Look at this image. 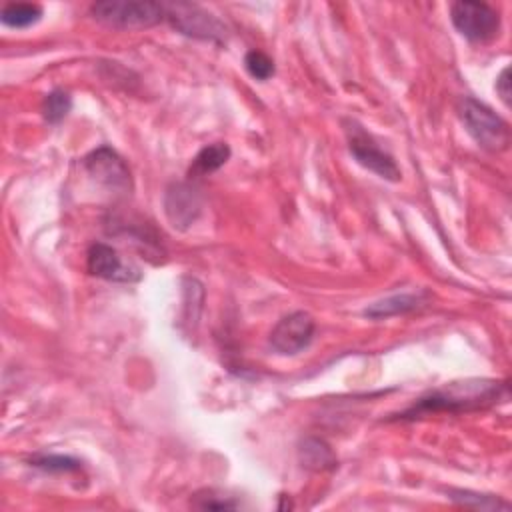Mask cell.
Listing matches in <instances>:
<instances>
[{"label":"cell","mask_w":512,"mask_h":512,"mask_svg":"<svg viewBox=\"0 0 512 512\" xmlns=\"http://www.w3.org/2000/svg\"><path fill=\"white\" fill-rule=\"evenodd\" d=\"M508 396V384L504 380H488V378H466L444 384L418 398L408 410H404L398 418L414 420L426 414L436 412H470L478 408L492 406Z\"/></svg>","instance_id":"6da1fadb"},{"label":"cell","mask_w":512,"mask_h":512,"mask_svg":"<svg viewBox=\"0 0 512 512\" xmlns=\"http://www.w3.org/2000/svg\"><path fill=\"white\" fill-rule=\"evenodd\" d=\"M460 120L474 142L488 152H502L510 144L508 124L484 102L464 96L458 104Z\"/></svg>","instance_id":"7a4b0ae2"},{"label":"cell","mask_w":512,"mask_h":512,"mask_svg":"<svg viewBox=\"0 0 512 512\" xmlns=\"http://www.w3.org/2000/svg\"><path fill=\"white\" fill-rule=\"evenodd\" d=\"M92 16L112 28H148L166 18L164 4L150 0H106L90 8Z\"/></svg>","instance_id":"3957f363"},{"label":"cell","mask_w":512,"mask_h":512,"mask_svg":"<svg viewBox=\"0 0 512 512\" xmlns=\"http://www.w3.org/2000/svg\"><path fill=\"white\" fill-rule=\"evenodd\" d=\"M344 132L348 138V148L350 154L356 158V162L370 172L378 174L384 180L398 182L400 180V168L396 166L394 158L384 152L378 142L356 122V120H346L344 122Z\"/></svg>","instance_id":"277c9868"},{"label":"cell","mask_w":512,"mask_h":512,"mask_svg":"<svg viewBox=\"0 0 512 512\" xmlns=\"http://www.w3.org/2000/svg\"><path fill=\"white\" fill-rule=\"evenodd\" d=\"M454 28L470 42H488L500 30V16L484 2L460 0L450 6Z\"/></svg>","instance_id":"5b68a950"},{"label":"cell","mask_w":512,"mask_h":512,"mask_svg":"<svg viewBox=\"0 0 512 512\" xmlns=\"http://www.w3.org/2000/svg\"><path fill=\"white\" fill-rule=\"evenodd\" d=\"M166 18L170 24L192 38L210 40V42H224L226 40V26L210 12L202 10L200 6L176 2V4H164Z\"/></svg>","instance_id":"8992f818"},{"label":"cell","mask_w":512,"mask_h":512,"mask_svg":"<svg viewBox=\"0 0 512 512\" xmlns=\"http://www.w3.org/2000/svg\"><path fill=\"white\" fill-rule=\"evenodd\" d=\"M314 318L308 312L296 310L282 316L270 332V346L274 352L294 356L310 346L314 338Z\"/></svg>","instance_id":"52a82bcc"},{"label":"cell","mask_w":512,"mask_h":512,"mask_svg":"<svg viewBox=\"0 0 512 512\" xmlns=\"http://www.w3.org/2000/svg\"><path fill=\"white\" fill-rule=\"evenodd\" d=\"M84 166L88 174L114 192H126L130 188V172L124 160L108 146H100L92 150L84 158Z\"/></svg>","instance_id":"ba28073f"},{"label":"cell","mask_w":512,"mask_h":512,"mask_svg":"<svg viewBox=\"0 0 512 512\" xmlns=\"http://www.w3.org/2000/svg\"><path fill=\"white\" fill-rule=\"evenodd\" d=\"M86 268L92 276L112 280V282H136L140 280L138 268L126 264L120 254L102 242H96L88 248Z\"/></svg>","instance_id":"9c48e42d"},{"label":"cell","mask_w":512,"mask_h":512,"mask_svg":"<svg viewBox=\"0 0 512 512\" xmlns=\"http://www.w3.org/2000/svg\"><path fill=\"white\" fill-rule=\"evenodd\" d=\"M200 196L188 184H172L164 196V210L170 224L178 230H186L200 214Z\"/></svg>","instance_id":"30bf717a"},{"label":"cell","mask_w":512,"mask_h":512,"mask_svg":"<svg viewBox=\"0 0 512 512\" xmlns=\"http://www.w3.org/2000/svg\"><path fill=\"white\" fill-rule=\"evenodd\" d=\"M426 300H428V296L424 292H420V294H394V296H388L384 300H378V302L370 304L364 310V316L380 320V318L404 314V312H410V310H416V308L424 306Z\"/></svg>","instance_id":"8fae6325"},{"label":"cell","mask_w":512,"mask_h":512,"mask_svg":"<svg viewBox=\"0 0 512 512\" xmlns=\"http://www.w3.org/2000/svg\"><path fill=\"white\" fill-rule=\"evenodd\" d=\"M230 158V146L224 144V142H214L210 146H204L192 166H190V176H204V174H210L214 170H218L220 166L226 164V160Z\"/></svg>","instance_id":"7c38bea8"},{"label":"cell","mask_w":512,"mask_h":512,"mask_svg":"<svg viewBox=\"0 0 512 512\" xmlns=\"http://www.w3.org/2000/svg\"><path fill=\"white\" fill-rule=\"evenodd\" d=\"M300 462L304 468H310V470H326V468H334L336 458L324 440L306 438L300 446Z\"/></svg>","instance_id":"4fadbf2b"},{"label":"cell","mask_w":512,"mask_h":512,"mask_svg":"<svg viewBox=\"0 0 512 512\" xmlns=\"http://www.w3.org/2000/svg\"><path fill=\"white\" fill-rule=\"evenodd\" d=\"M42 18V8L30 2H10L2 6L0 20L10 28H28Z\"/></svg>","instance_id":"5bb4252c"},{"label":"cell","mask_w":512,"mask_h":512,"mask_svg":"<svg viewBox=\"0 0 512 512\" xmlns=\"http://www.w3.org/2000/svg\"><path fill=\"white\" fill-rule=\"evenodd\" d=\"M70 110H72V96L66 90L56 88L50 94H46L42 100V116L48 124L62 122Z\"/></svg>","instance_id":"9a60e30c"},{"label":"cell","mask_w":512,"mask_h":512,"mask_svg":"<svg viewBox=\"0 0 512 512\" xmlns=\"http://www.w3.org/2000/svg\"><path fill=\"white\" fill-rule=\"evenodd\" d=\"M450 500L468 506V508H480V510H498V508H508V502L490 496V494H476L470 490H450Z\"/></svg>","instance_id":"2e32d148"},{"label":"cell","mask_w":512,"mask_h":512,"mask_svg":"<svg viewBox=\"0 0 512 512\" xmlns=\"http://www.w3.org/2000/svg\"><path fill=\"white\" fill-rule=\"evenodd\" d=\"M244 66L248 70V74L260 82L268 80L270 76H274V62L268 54L260 52V50H248L244 56Z\"/></svg>","instance_id":"e0dca14e"},{"label":"cell","mask_w":512,"mask_h":512,"mask_svg":"<svg viewBox=\"0 0 512 512\" xmlns=\"http://www.w3.org/2000/svg\"><path fill=\"white\" fill-rule=\"evenodd\" d=\"M30 464L46 472H74L80 468V462L76 458L62 456V454H38L30 458Z\"/></svg>","instance_id":"ac0fdd59"},{"label":"cell","mask_w":512,"mask_h":512,"mask_svg":"<svg viewBox=\"0 0 512 512\" xmlns=\"http://www.w3.org/2000/svg\"><path fill=\"white\" fill-rule=\"evenodd\" d=\"M496 92L500 94V98H502L504 104H510L512 92H510V68H508V66H506V68L500 72V76L496 78Z\"/></svg>","instance_id":"d6986e66"}]
</instances>
